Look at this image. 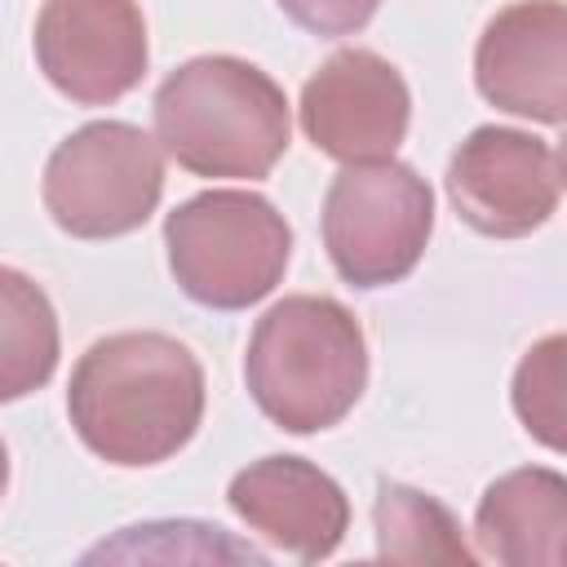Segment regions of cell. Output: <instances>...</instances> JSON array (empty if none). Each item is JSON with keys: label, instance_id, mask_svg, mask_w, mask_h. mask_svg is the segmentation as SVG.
Listing matches in <instances>:
<instances>
[{"label": "cell", "instance_id": "cell-1", "mask_svg": "<svg viewBox=\"0 0 567 567\" xmlns=\"http://www.w3.org/2000/svg\"><path fill=\"white\" fill-rule=\"evenodd\" d=\"M66 416L106 465H159L204 421V368L168 332H111L71 368Z\"/></svg>", "mask_w": 567, "mask_h": 567}, {"label": "cell", "instance_id": "cell-2", "mask_svg": "<svg viewBox=\"0 0 567 567\" xmlns=\"http://www.w3.org/2000/svg\"><path fill=\"white\" fill-rule=\"evenodd\" d=\"M155 142L195 177H266L292 137L284 89L235 53H204L164 75Z\"/></svg>", "mask_w": 567, "mask_h": 567}, {"label": "cell", "instance_id": "cell-3", "mask_svg": "<svg viewBox=\"0 0 567 567\" xmlns=\"http://www.w3.org/2000/svg\"><path fill=\"white\" fill-rule=\"evenodd\" d=\"M244 381L261 416L279 430H332L368 390L363 323L337 297L292 292L257 319L244 354Z\"/></svg>", "mask_w": 567, "mask_h": 567}, {"label": "cell", "instance_id": "cell-4", "mask_svg": "<svg viewBox=\"0 0 567 567\" xmlns=\"http://www.w3.org/2000/svg\"><path fill=\"white\" fill-rule=\"evenodd\" d=\"M164 248L190 301L208 310H248L284 279L292 226L257 190H199L164 217Z\"/></svg>", "mask_w": 567, "mask_h": 567}, {"label": "cell", "instance_id": "cell-5", "mask_svg": "<svg viewBox=\"0 0 567 567\" xmlns=\"http://www.w3.org/2000/svg\"><path fill=\"white\" fill-rule=\"evenodd\" d=\"M164 195V151L124 120H93L44 164V208L75 239H120L151 221Z\"/></svg>", "mask_w": 567, "mask_h": 567}, {"label": "cell", "instance_id": "cell-6", "mask_svg": "<svg viewBox=\"0 0 567 567\" xmlns=\"http://www.w3.org/2000/svg\"><path fill=\"white\" fill-rule=\"evenodd\" d=\"M434 230V190L403 159L346 164L323 195V248L350 288H390L416 270Z\"/></svg>", "mask_w": 567, "mask_h": 567}, {"label": "cell", "instance_id": "cell-7", "mask_svg": "<svg viewBox=\"0 0 567 567\" xmlns=\"http://www.w3.org/2000/svg\"><path fill=\"white\" fill-rule=\"evenodd\" d=\"M447 199L478 235L523 239L558 213L563 159L536 133L478 124L447 159Z\"/></svg>", "mask_w": 567, "mask_h": 567}, {"label": "cell", "instance_id": "cell-8", "mask_svg": "<svg viewBox=\"0 0 567 567\" xmlns=\"http://www.w3.org/2000/svg\"><path fill=\"white\" fill-rule=\"evenodd\" d=\"M31 44L44 80L80 106L120 102L151 62L137 0H44Z\"/></svg>", "mask_w": 567, "mask_h": 567}, {"label": "cell", "instance_id": "cell-9", "mask_svg": "<svg viewBox=\"0 0 567 567\" xmlns=\"http://www.w3.org/2000/svg\"><path fill=\"white\" fill-rule=\"evenodd\" d=\"M301 128L341 164L394 159L408 137L412 93L399 66L372 49H337L301 89Z\"/></svg>", "mask_w": 567, "mask_h": 567}, {"label": "cell", "instance_id": "cell-10", "mask_svg": "<svg viewBox=\"0 0 567 567\" xmlns=\"http://www.w3.org/2000/svg\"><path fill=\"white\" fill-rule=\"evenodd\" d=\"M478 93L523 120L563 124L567 115V4L514 0L478 35L474 49Z\"/></svg>", "mask_w": 567, "mask_h": 567}, {"label": "cell", "instance_id": "cell-11", "mask_svg": "<svg viewBox=\"0 0 567 567\" xmlns=\"http://www.w3.org/2000/svg\"><path fill=\"white\" fill-rule=\"evenodd\" d=\"M230 509L297 563H323L337 554L350 527V501L341 483L306 456H261L244 465L226 487Z\"/></svg>", "mask_w": 567, "mask_h": 567}, {"label": "cell", "instance_id": "cell-12", "mask_svg": "<svg viewBox=\"0 0 567 567\" xmlns=\"http://www.w3.org/2000/svg\"><path fill=\"white\" fill-rule=\"evenodd\" d=\"M567 536V483L558 470L523 465L501 474L474 514L478 554L509 567H558Z\"/></svg>", "mask_w": 567, "mask_h": 567}, {"label": "cell", "instance_id": "cell-13", "mask_svg": "<svg viewBox=\"0 0 567 567\" xmlns=\"http://www.w3.org/2000/svg\"><path fill=\"white\" fill-rule=\"evenodd\" d=\"M58 354L62 337L49 292L31 275L0 266V403L44 390Z\"/></svg>", "mask_w": 567, "mask_h": 567}, {"label": "cell", "instance_id": "cell-14", "mask_svg": "<svg viewBox=\"0 0 567 567\" xmlns=\"http://www.w3.org/2000/svg\"><path fill=\"white\" fill-rule=\"evenodd\" d=\"M377 558L381 563H474L461 523L425 492L408 483H377Z\"/></svg>", "mask_w": 567, "mask_h": 567}, {"label": "cell", "instance_id": "cell-15", "mask_svg": "<svg viewBox=\"0 0 567 567\" xmlns=\"http://www.w3.org/2000/svg\"><path fill=\"white\" fill-rule=\"evenodd\" d=\"M563 350L567 341L549 332L523 354L514 372V412L523 430L554 452L563 447Z\"/></svg>", "mask_w": 567, "mask_h": 567}, {"label": "cell", "instance_id": "cell-16", "mask_svg": "<svg viewBox=\"0 0 567 567\" xmlns=\"http://www.w3.org/2000/svg\"><path fill=\"white\" fill-rule=\"evenodd\" d=\"M301 31L337 40V35H354L372 22V13L381 9V0H275Z\"/></svg>", "mask_w": 567, "mask_h": 567}, {"label": "cell", "instance_id": "cell-17", "mask_svg": "<svg viewBox=\"0 0 567 567\" xmlns=\"http://www.w3.org/2000/svg\"><path fill=\"white\" fill-rule=\"evenodd\" d=\"M9 492V447H4V439H0V496Z\"/></svg>", "mask_w": 567, "mask_h": 567}]
</instances>
